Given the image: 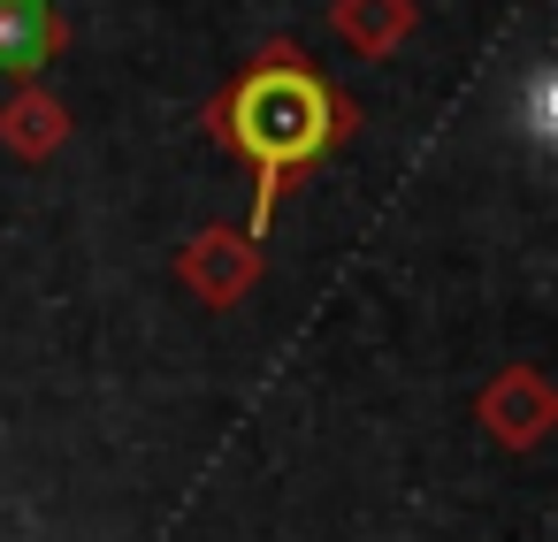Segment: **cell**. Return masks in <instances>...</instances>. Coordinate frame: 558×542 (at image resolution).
I'll return each mask as SVG.
<instances>
[{
    "mask_svg": "<svg viewBox=\"0 0 558 542\" xmlns=\"http://www.w3.org/2000/svg\"><path fill=\"white\" fill-rule=\"evenodd\" d=\"M62 138H70V108L47 85H24L9 108H0V146H9L16 161H47Z\"/></svg>",
    "mask_w": 558,
    "mask_h": 542,
    "instance_id": "8992f818",
    "label": "cell"
},
{
    "mask_svg": "<svg viewBox=\"0 0 558 542\" xmlns=\"http://www.w3.org/2000/svg\"><path fill=\"white\" fill-rule=\"evenodd\" d=\"M70 47V24L54 0H0V77H39Z\"/></svg>",
    "mask_w": 558,
    "mask_h": 542,
    "instance_id": "277c9868",
    "label": "cell"
},
{
    "mask_svg": "<svg viewBox=\"0 0 558 542\" xmlns=\"http://www.w3.org/2000/svg\"><path fill=\"white\" fill-rule=\"evenodd\" d=\"M352 123H360V108H352L299 47H283V39L260 47V62H253L238 85L215 93L207 131L253 169V222H245L253 245L268 237V222H276L283 192H291V176L322 169V161L352 138Z\"/></svg>",
    "mask_w": 558,
    "mask_h": 542,
    "instance_id": "6da1fadb",
    "label": "cell"
},
{
    "mask_svg": "<svg viewBox=\"0 0 558 542\" xmlns=\"http://www.w3.org/2000/svg\"><path fill=\"white\" fill-rule=\"evenodd\" d=\"M474 420H482L489 443H505V451H535V443L550 435V420H558L550 374H543V367H505V374L474 397Z\"/></svg>",
    "mask_w": 558,
    "mask_h": 542,
    "instance_id": "3957f363",
    "label": "cell"
},
{
    "mask_svg": "<svg viewBox=\"0 0 558 542\" xmlns=\"http://www.w3.org/2000/svg\"><path fill=\"white\" fill-rule=\"evenodd\" d=\"M329 24H337V39L352 54L390 62L413 39V0H329Z\"/></svg>",
    "mask_w": 558,
    "mask_h": 542,
    "instance_id": "5b68a950",
    "label": "cell"
},
{
    "mask_svg": "<svg viewBox=\"0 0 558 542\" xmlns=\"http://www.w3.org/2000/svg\"><path fill=\"white\" fill-rule=\"evenodd\" d=\"M177 283H184L199 306L230 313V306H245L253 283H260V245H253L245 230H199V237L177 252Z\"/></svg>",
    "mask_w": 558,
    "mask_h": 542,
    "instance_id": "7a4b0ae2",
    "label": "cell"
}]
</instances>
